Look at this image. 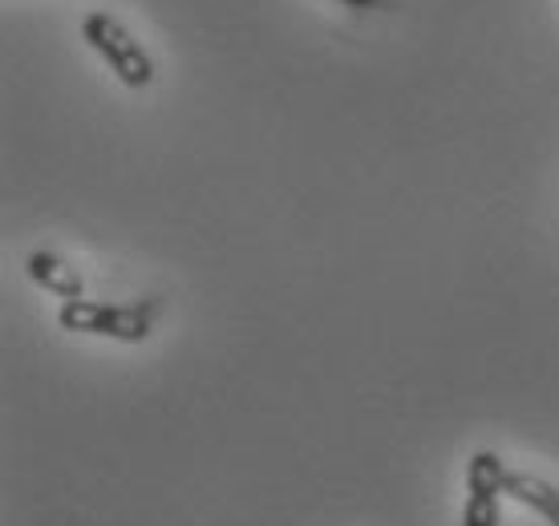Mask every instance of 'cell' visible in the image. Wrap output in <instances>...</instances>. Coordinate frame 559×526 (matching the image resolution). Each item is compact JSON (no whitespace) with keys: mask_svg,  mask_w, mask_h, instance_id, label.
Wrapping results in <instances>:
<instances>
[{"mask_svg":"<svg viewBox=\"0 0 559 526\" xmlns=\"http://www.w3.org/2000/svg\"><path fill=\"white\" fill-rule=\"evenodd\" d=\"M154 304H139V308H110L98 304V300H66L61 312H57V324L70 328V333H94V336H110V340H146L154 328Z\"/></svg>","mask_w":559,"mask_h":526,"instance_id":"1","label":"cell"},{"mask_svg":"<svg viewBox=\"0 0 559 526\" xmlns=\"http://www.w3.org/2000/svg\"><path fill=\"white\" fill-rule=\"evenodd\" d=\"M82 37L90 41V49L118 73V82H127L130 89H146V85L154 82V61L114 16L90 13L82 21Z\"/></svg>","mask_w":559,"mask_h":526,"instance_id":"2","label":"cell"},{"mask_svg":"<svg viewBox=\"0 0 559 526\" xmlns=\"http://www.w3.org/2000/svg\"><path fill=\"white\" fill-rule=\"evenodd\" d=\"M25 272H28V279H37L45 291H53L61 300H82L85 296L82 276H78L61 255H53V251H33L25 260Z\"/></svg>","mask_w":559,"mask_h":526,"instance_id":"4","label":"cell"},{"mask_svg":"<svg viewBox=\"0 0 559 526\" xmlns=\"http://www.w3.org/2000/svg\"><path fill=\"white\" fill-rule=\"evenodd\" d=\"M345 4H357V9H381L385 0H345Z\"/></svg>","mask_w":559,"mask_h":526,"instance_id":"6","label":"cell"},{"mask_svg":"<svg viewBox=\"0 0 559 526\" xmlns=\"http://www.w3.org/2000/svg\"><path fill=\"white\" fill-rule=\"evenodd\" d=\"M503 494L527 502L532 511H539L551 526H559V490L535 474H519V470H503Z\"/></svg>","mask_w":559,"mask_h":526,"instance_id":"5","label":"cell"},{"mask_svg":"<svg viewBox=\"0 0 559 526\" xmlns=\"http://www.w3.org/2000/svg\"><path fill=\"white\" fill-rule=\"evenodd\" d=\"M499 499H503V462L490 450H478L466 466L462 526H499Z\"/></svg>","mask_w":559,"mask_h":526,"instance_id":"3","label":"cell"}]
</instances>
